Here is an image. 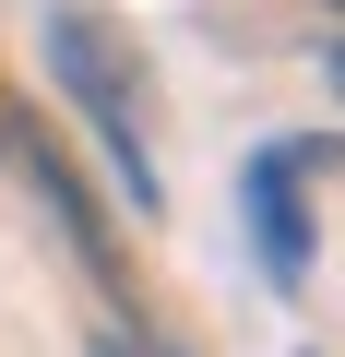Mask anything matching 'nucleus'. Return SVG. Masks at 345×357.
Segmentation results:
<instances>
[{"instance_id":"obj_2","label":"nucleus","mask_w":345,"mask_h":357,"mask_svg":"<svg viewBox=\"0 0 345 357\" xmlns=\"http://www.w3.org/2000/svg\"><path fill=\"white\" fill-rule=\"evenodd\" d=\"M0 167H13L24 191H36V215L60 227V250H72V262H84V274L119 298V321H143V298H131V274H119V238H107V203L84 191V167L60 155V131H48V119L13 96V84H0Z\"/></svg>"},{"instance_id":"obj_6","label":"nucleus","mask_w":345,"mask_h":357,"mask_svg":"<svg viewBox=\"0 0 345 357\" xmlns=\"http://www.w3.org/2000/svg\"><path fill=\"white\" fill-rule=\"evenodd\" d=\"M298 13H333V24H345V0H298Z\"/></svg>"},{"instance_id":"obj_3","label":"nucleus","mask_w":345,"mask_h":357,"mask_svg":"<svg viewBox=\"0 0 345 357\" xmlns=\"http://www.w3.org/2000/svg\"><path fill=\"white\" fill-rule=\"evenodd\" d=\"M309 167H333V143H262L250 167H238V215H250V262H262V286H309V262H321V215H309Z\"/></svg>"},{"instance_id":"obj_4","label":"nucleus","mask_w":345,"mask_h":357,"mask_svg":"<svg viewBox=\"0 0 345 357\" xmlns=\"http://www.w3.org/2000/svg\"><path fill=\"white\" fill-rule=\"evenodd\" d=\"M95 357H179V345H167L155 321H119V333H95Z\"/></svg>"},{"instance_id":"obj_5","label":"nucleus","mask_w":345,"mask_h":357,"mask_svg":"<svg viewBox=\"0 0 345 357\" xmlns=\"http://www.w3.org/2000/svg\"><path fill=\"white\" fill-rule=\"evenodd\" d=\"M321 72H333V96H345V36H321Z\"/></svg>"},{"instance_id":"obj_1","label":"nucleus","mask_w":345,"mask_h":357,"mask_svg":"<svg viewBox=\"0 0 345 357\" xmlns=\"http://www.w3.org/2000/svg\"><path fill=\"white\" fill-rule=\"evenodd\" d=\"M48 72H60V96L95 119V155L119 167V203H131V215H167V178H155V72H143V48H131L107 13H48Z\"/></svg>"}]
</instances>
